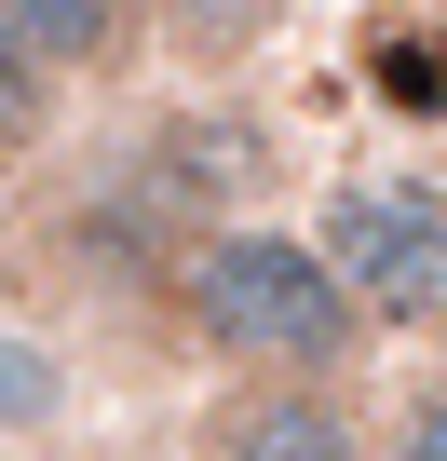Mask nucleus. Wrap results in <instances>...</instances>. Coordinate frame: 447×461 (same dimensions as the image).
<instances>
[{
    "instance_id": "obj_8",
    "label": "nucleus",
    "mask_w": 447,
    "mask_h": 461,
    "mask_svg": "<svg viewBox=\"0 0 447 461\" xmlns=\"http://www.w3.org/2000/svg\"><path fill=\"white\" fill-rule=\"evenodd\" d=\"M366 82H380V109L434 122V109H447V28H434V14H420V28L380 14V28H366Z\"/></svg>"
},
{
    "instance_id": "obj_1",
    "label": "nucleus",
    "mask_w": 447,
    "mask_h": 461,
    "mask_svg": "<svg viewBox=\"0 0 447 461\" xmlns=\"http://www.w3.org/2000/svg\"><path fill=\"white\" fill-rule=\"evenodd\" d=\"M163 326L217 366H245V380H353L366 366V299L326 272V245L299 217H217L190 230V258L163 285Z\"/></svg>"
},
{
    "instance_id": "obj_10",
    "label": "nucleus",
    "mask_w": 447,
    "mask_h": 461,
    "mask_svg": "<svg viewBox=\"0 0 447 461\" xmlns=\"http://www.w3.org/2000/svg\"><path fill=\"white\" fill-rule=\"evenodd\" d=\"M380 461H447V380H420V393H407V420L380 434Z\"/></svg>"
},
{
    "instance_id": "obj_3",
    "label": "nucleus",
    "mask_w": 447,
    "mask_h": 461,
    "mask_svg": "<svg viewBox=\"0 0 447 461\" xmlns=\"http://www.w3.org/2000/svg\"><path fill=\"white\" fill-rule=\"evenodd\" d=\"M41 258H55V285L68 299H95V312H136V299H163L176 285V258H190V217L136 176V149H109L68 203H55V230H41Z\"/></svg>"
},
{
    "instance_id": "obj_5",
    "label": "nucleus",
    "mask_w": 447,
    "mask_h": 461,
    "mask_svg": "<svg viewBox=\"0 0 447 461\" xmlns=\"http://www.w3.org/2000/svg\"><path fill=\"white\" fill-rule=\"evenodd\" d=\"M0 41L55 82H109L136 55V0H0Z\"/></svg>"
},
{
    "instance_id": "obj_9",
    "label": "nucleus",
    "mask_w": 447,
    "mask_h": 461,
    "mask_svg": "<svg viewBox=\"0 0 447 461\" xmlns=\"http://www.w3.org/2000/svg\"><path fill=\"white\" fill-rule=\"evenodd\" d=\"M55 109H68V82L0 41V163H14V149H55Z\"/></svg>"
},
{
    "instance_id": "obj_6",
    "label": "nucleus",
    "mask_w": 447,
    "mask_h": 461,
    "mask_svg": "<svg viewBox=\"0 0 447 461\" xmlns=\"http://www.w3.org/2000/svg\"><path fill=\"white\" fill-rule=\"evenodd\" d=\"M82 420V353L28 312H0V447H55Z\"/></svg>"
},
{
    "instance_id": "obj_2",
    "label": "nucleus",
    "mask_w": 447,
    "mask_h": 461,
    "mask_svg": "<svg viewBox=\"0 0 447 461\" xmlns=\"http://www.w3.org/2000/svg\"><path fill=\"white\" fill-rule=\"evenodd\" d=\"M312 245L366 299V326H434L447 312V190L434 176H339Z\"/></svg>"
},
{
    "instance_id": "obj_4",
    "label": "nucleus",
    "mask_w": 447,
    "mask_h": 461,
    "mask_svg": "<svg viewBox=\"0 0 447 461\" xmlns=\"http://www.w3.org/2000/svg\"><path fill=\"white\" fill-rule=\"evenodd\" d=\"M203 461H380V434L339 380H245L203 407Z\"/></svg>"
},
{
    "instance_id": "obj_7",
    "label": "nucleus",
    "mask_w": 447,
    "mask_h": 461,
    "mask_svg": "<svg viewBox=\"0 0 447 461\" xmlns=\"http://www.w3.org/2000/svg\"><path fill=\"white\" fill-rule=\"evenodd\" d=\"M272 14H285V0H136V28L163 55H190V68H245L272 41Z\"/></svg>"
}]
</instances>
